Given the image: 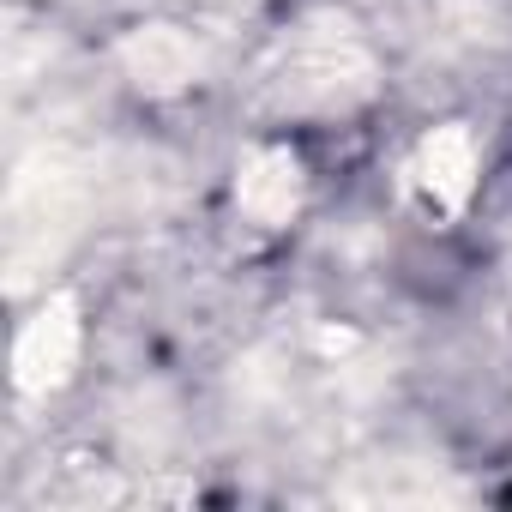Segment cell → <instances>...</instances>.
I'll return each mask as SVG.
<instances>
[{
    "label": "cell",
    "instance_id": "6da1fadb",
    "mask_svg": "<svg viewBox=\"0 0 512 512\" xmlns=\"http://www.w3.org/2000/svg\"><path fill=\"white\" fill-rule=\"evenodd\" d=\"M272 97L290 115H344L374 97V55L356 37H296L272 73Z\"/></svg>",
    "mask_w": 512,
    "mask_h": 512
},
{
    "label": "cell",
    "instance_id": "7a4b0ae2",
    "mask_svg": "<svg viewBox=\"0 0 512 512\" xmlns=\"http://www.w3.org/2000/svg\"><path fill=\"white\" fill-rule=\"evenodd\" d=\"M79 350H85V326H79V302L73 296H49L25 326H19V344H13V386L25 398H49L73 380L79 368Z\"/></svg>",
    "mask_w": 512,
    "mask_h": 512
},
{
    "label": "cell",
    "instance_id": "3957f363",
    "mask_svg": "<svg viewBox=\"0 0 512 512\" xmlns=\"http://www.w3.org/2000/svg\"><path fill=\"white\" fill-rule=\"evenodd\" d=\"M308 199V175H302V157L290 145H253L235 169V205L247 223L260 229H284Z\"/></svg>",
    "mask_w": 512,
    "mask_h": 512
},
{
    "label": "cell",
    "instance_id": "277c9868",
    "mask_svg": "<svg viewBox=\"0 0 512 512\" xmlns=\"http://www.w3.org/2000/svg\"><path fill=\"white\" fill-rule=\"evenodd\" d=\"M115 61L145 97H181L199 79V43L181 25H133L115 43Z\"/></svg>",
    "mask_w": 512,
    "mask_h": 512
},
{
    "label": "cell",
    "instance_id": "5b68a950",
    "mask_svg": "<svg viewBox=\"0 0 512 512\" xmlns=\"http://www.w3.org/2000/svg\"><path fill=\"white\" fill-rule=\"evenodd\" d=\"M410 181H416V193L428 199L434 217H458L476 193V133L464 121L434 127L410 157Z\"/></svg>",
    "mask_w": 512,
    "mask_h": 512
}]
</instances>
